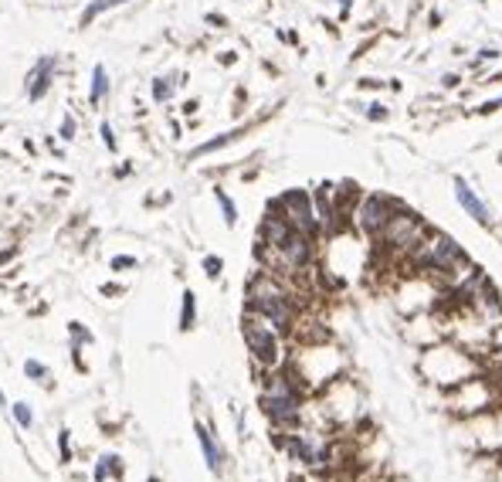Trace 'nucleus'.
<instances>
[{"label": "nucleus", "instance_id": "20e7f679", "mask_svg": "<svg viewBox=\"0 0 502 482\" xmlns=\"http://www.w3.org/2000/svg\"><path fill=\"white\" fill-rule=\"evenodd\" d=\"M279 445H282V452H285L289 459L309 465V469H323V465L330 462V455H333L330 445L323 442L319 435H309V432H285V435L279 438Z\"/></svg>", "mask_w": 502, "mask_h": 482}, {"label": "nucleus", "instance_id": "f257e3e1", "mask_svg": "<svg viewBox=\"0 0 502 482\" xmlns=\"http://www.w3.org/2000/svg\"><path fill=\"white\" fill-rule=\"evenodd\" d=\"M248 313L258 316V320H265L279 336H285V333L295 329V302L289 296V289L279 285L265 272L248 282Z\"/></svg>", "mask_w": 502, "mask_h": 482}, {"label": "nucleus", "instance_id": "aec40b11", "mask_svg": "<svg viewBox=\"0 0 502 482\" xmlns=\"http://www.w3.org/2000/svg\"><path fill=\"white\" fill-rule=\"evenodd\" d=\"M170 92H173V85H170V81H157V85H153V99H167Z\"/></svg>", "mask_w": 502, "mask_h": 482}, {"label": "nucleus", "instance_id": "7ed1b4c3", "mask_svg": "<svg viewBox=\"0 0 502 482\" xmlns=\"http://www.w3.org/2000/svg\"><path fill=\"white\" fill-rule=\"evenodd\" d=\"M268 207L279 211L299 235H305V238L319 235V214H316V204H312V197L305 191H289V194H282L279 201L268 204Z\"/></svg>", "mask_w": 502, "mask_h": 482}, {"label": "nucleus", "instance_id": "f03ea898", "mask_svg": "<svg viewBox=\"0 0 502 482\" xmlns=\"http://www.w3.org/2000/svg\"><path fill=\"white\" fill-rule=\"evenodd\" d=\"M241 336H245V347L251 350V357H254L258 367L275 370V367L282 363V340H279V333H275L265 320L245 313V320H241Z\"/></svg>", "mask_w": 502, "mask_h": 482}, {"label": "nucleus", "instance_id": "ddd939ff", "mask_svg": "<svg viewBox=\"0 0 502 482\" xmlns=\"http://www.w3.org/2000/svg\"><path fill=\"white\" fill-rule=\"evenodd\" d=\"M24 374L34 380V384H48V367L41 360H24Z\"/></svg>", "mask_w": 502, "mask_h": 482}, {"label": "nucleus", "instance_id": "f8f14e48", "mask_svg": "<svg viewBox=\"0 0 502 482\" xmlns=\"http://www.w3.org/2000/svg\"><path fill=\"white\" fill-rule=\"evenodd\" d=\"M10 414H14L17 428H24V432H31V428H34V411H31V404H28V401H14V404H10Z\"/></svg>", "mask_w": 502, "mask_h": 482}, {"label": "nucleus", "instance_id": "a211bd4d", "mask_svg": "<svg viewBox=\"0 0 502 482\" xmlns=\"http://www.w3.org/2000/svg\"><path fill=\"white\" fill-rule=\"evenodd\" d=\"M221 269H224V262H221L217 255H208V258H204V276H208V279H217Z\"/></svg>", "mask_w": 502, "mask_h": 482}, {"label": "nucleus", "instance_id": "9b49d317", "mask_svg": "<svg viewBox=\"0 0 502 482\" xmlns=\"http://www.w3.org/2000/svg\"><path fill=\"white\" fill-rule=\"evenodd\" d=\"M194 320H197V296L187 289V292H183V302H180V329L187 333V329L194 326Z\"/></svg>", "mask_w": 502, "mask_h": 482}, {"label": "nucleus", "instance_id": "4be33fe9", "mask_svg": "<svg viewBox=\"0 0 502 482\" xmlns=\"http://www.w3.org/2000/svg\"><path fill=\"white\" fill-rule=\"evenodd\" d=\"M61 136H65V139H72V136H75V122H72V119H65V129H61Z\"/></svg>", "mask_w": 502, "mask_h": 482}, {"label": "nucleus", "instance_id": "6ab92c4d", "mask_svg": "<svg viewBox=\"0 0 502 482\" xmlns=\"http://www.w3.org/2000/svg\"><path fill=\"white\" fill-rule=\"evenodd\" d=\"M112 269H116V272L136 269V258H132V255H116V258H112Z\"/></svg>", "mask_w": 502, "mask_h": 482}, {"label": "nucleus", "instance_id": "0eeeda50", "mask_svg": "<svg viewBox=\"0 0 502 482\" xmlns=\"http://www.w3.org/2000/svg\"><path fill=\"white\" fill-rule=\"evenodd\" d=\"M380 235L390 241V244H397V248H408V244H418V241H421V235H424V224H421L411 211H401V207H397V211L390 214V221H387V228H383Z\"/></svg>", "mask_w": 502, "mask_h": 482}, {"label": "nucleus", "instance_id": "4468645a", "mask_svg": "<svg viewBox=\"0 0 502 482\" xmlns=\"http://www.w3.org/2000/svg\"><path fill=\"white\" fill-rule=\"evenodd\" d=\"M214 194H217V201H221V211H224V221H228V224H234V221H238V207H234V201H231V197H228L224 191H214Z\"/></svg>", "mask_w": 502, "mask_h": 482}, {"label": "nucleus", "instance_id": "6e6552de", "mask_svg": "<svg viewBox=\"0 0 502 482\" xmlns=\"http://www.w3.org/2000/svg\"><path fill=\"white\" fill-rule=\"evenodd\" d=\"M197 442H201V452H204L208 469L214 476H221V472H224V448L217 445V438H214V432H210L208 425H197Z\"/></svg>", "mask_w": 502, "mask_h": 482}, {"label": "nucleus", "instance_id": "412c9836", "mask_svg": "<svg viewBox=\"0 0 502 482\" xmlns=\"http://www.w3.org/2000/svg\"><path fill=\"white\" fill-rule=\"evenodd\" d=\"M102 139H106V146H109V150H116V136H112V126H109V122L102 126Z\"/></svg>", "mask_w": 502, "mask_h": 482}, {"label": "nucleus", "instance_id": "39448f33", "mask_svg": "<svg viewBox=\"0 0 502 482\" xmlns=\"http://www.w3.org/2000/svg\"><path fill=\"white\" fill-rule=\"evenodd\" d=\"M421 258L431 265V269H441V272H459V269H468V258L455 241L448 235H431L424 241V251Z\"/></svg>", "mask_w": 502, "mask_h": 482}, {"label": "nucleus", "instance_id": "2eb2a0df", "mask_svg": "<svg viewBox=\"0 0 502 482\" xmlns=\"http://www.w3.org/2000/svg\"><path fill=\"white\" fill-rule=\"evenodd\" d=\"M58 452H61V465H68L72 462V435H68V428L58 432Z\"/></svg>", "mask_w": 502, "mask_h": 482}, {"label": "nucleus", "instance_id": "9d476101", "mask_svg": "<svg viewBox=\"0 0 502 482\" xmlns=\"http://www.w3.org/2000/svg\"><path fill=\"white\" fill-rule=\"evenodd\" d=\"M123 476H126V465H123V459H119L116 452H106V455H99V462H95V482L123 479Z\"/></svg>", "mask_w": 502, "mask_h": 482}, {"label": "nucleus", "instance_id": "dca6fc26", "mask_svg": "<svg viewBox=\"0 0 502 482\" xmlns=\"http://www.w3.org/2000/svg\"><path fill=\"white\" fill-rule=\"evenodd\" d=\"M106 88H109V79H106V72H102V68H95V81H92V102H99V99L106 95Z\"/></svg>", "mask_w": 502, "mask_h": 482}, {"label": "nucleus", "instance_id": "423d86ee", "mask_svg": "<svg viewBox=\"0 0 502 482\" xmlns=\"http://www.w3.org/2000/svg\"><path fill=\"white\" fill-rule=\"evenodd\" d=\"M394 211H397V201H390V197H383V194H370V197H363L360 207H357V224H360L363 235L376 238V235L387 228V221H390Z\"/></svg>", "mask_w": 502, "mask_h": 482}, {"label": "nucleus", "instance_id": "f3484780", "mask_svg": "<svg viewBox=\"0 0 502 482\" xmlns=\"http://www.w3.org/2000/svg\"><path fill=\"white\" fill-rule=\"evenodd\" d=\"M116 3H123V0H95V3H92V7H88V10H85L82 24H88V21H92V17H99V14H102V10H106V7H116Z\"/></svg>", "mask_w": 502, "mask_h": 482}, {"label": "nucleus", "instance_id": "1a4fd4ad", "mask_svg": "<svg viewBox=\"0 0 502 482\" xmlns=\"http://www.w3.org/2000/svg\"><path fill=\"white\" fill-rule=\"evenodd\" d=\"M455 197H459L461 207H465V211H468V214H472L479 224H492V218H489V207H485V204H482L479 197H475V194H472V187H468L461 177H455Z\"/></svg>", "mask_w": 502, "mask_h": 482}, {"label": "nucleus", "instance_id": "b1692460", "mask_svg": "<svg viewBox=\"0 0 502 482\" xmlns=\"http://www.w3.org/2000/svg\"><path fill=\"white\" fill-rule=\"evenodd\" d=\"M146 482H160V476H150V479H146Z\"/></svg>", "mask_w": 502, "mask_h": 482}, {"label": "nucleus", "instance_id": "5701e85b", "mask_svg": "<svg viewBox=\"0 0 502 482\" xmlns=\"http://www.w3.org/2000/svg\"><path fill=\"white\" fill-rule=\"evenodd\" d=\"M0 407H10V401H7V394H3V387H0Z\"/></svg>", "mask_w": 502, "mask_h": 482}]
</instances>
